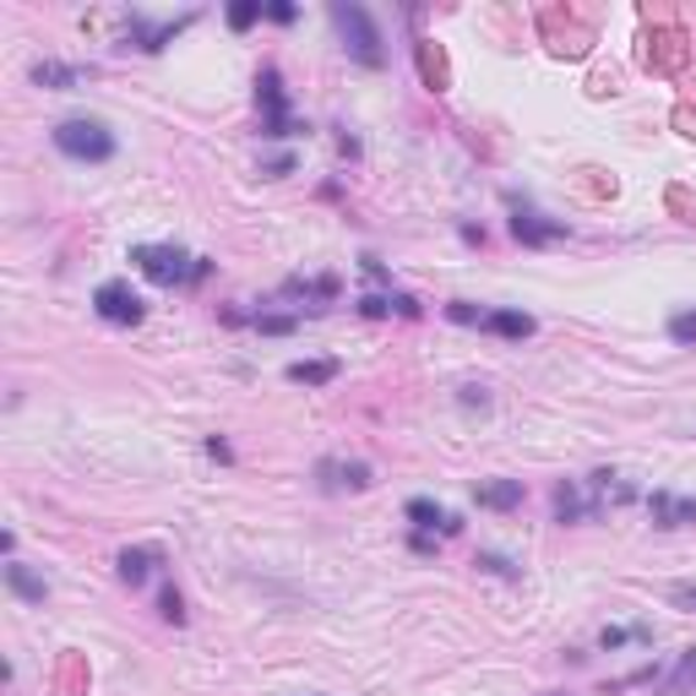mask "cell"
I'll use <instances>...</instances> for the list:
<instances>
[{"label": "cell", "mask_w": 696, "mask_h": 696, "mask_svg": "<svg viewBox=\"0 0 696 696\" xmlns=\"http://www.w3.org/2000/svg\"><path fill=\"white\" fill-rule=\"evenodd\" d=\"M158 615H163V620H174V626L185 620V604H180V593H174V587H163V598H158Z\"/></svg>", "instance_id": "obj_21"}, {"label": "cell", "mask_w": 696, "mask_h": 696, "mask_svg": "<svg viewBox=\"0 0 696 696\" xmlns=\"http://www.w3.org/2000/svg\"><path fill=\"white\" fill-rule=\"evenodd\" d=\"M158 560H163L158 550H121V560H115V566H121V582H126V587H141L147 571H152Z\"/></svg>", "instance_id": "obj_14"}, {"label": "cell", "mask_w": 696, "mask_h": 696, "mask_svg": "<svg viewBox=\"0 0 696 696\" xmlns=\"http://www.w3.org/2000/svg\"><path fill=\"white\" fill-rule=\"evenodd\" d=\"M288 169H294V158H288V152H283V158H273V163H267V180H283V174H288Z\"/></svg>", "instance_id": "obj_26"}, {"label": "cell", "mask_w": 696, "mask_h": 696, "mask_svg": "<svg viewBox=\"0 0 696 696\" xmlns=\"http://www.w3.org/2000/svg\"><path fill=\"white\" fill-rule=\"evenodd\" d=\"M316 473H321L327 490H370V463H332L327 457Z\"/></svg>", "instance_id": "obj_9"}, {"label": "cell", "mask_w": 696, "mask_h": 696, "mask_svg": "<svg viewBox=\"0 0 696 696\" xmlns=\"http://www.w3.org/2000/svg\"><path fill=\"white\" fill-rule=\"evenodd\" d=\"M332 27L343 38V49L360 60V66H381L387 49H381V27L370 22V11L360 0H332Z\"/></svg>", "instance_id": "obj_2"}, {"label": "cell", "mask_w": 696, "mask_h": 696, "mask_svg": "<svg viewBox=\"0 0 696 696\" xmlns=\"http://www.w3.org/2000/svg\"><path fill=\"white\" fill-rule=\"evenodd\" d=\"M5 587H11L16 598H27V604H44V577H33L22 560H11V566H5Z\"/></svg>", "instance_id": "obj_15"}, {"label": "cell", "mask_w": 696, "mask_h": 696, "mask_svg": "<svg viewBox=\"0 0 696 696\" xmlns=\"http://www.w3.org/2000/svg\"><path fill=\"white\" fill-rule=\"evenodd\" d=\"M403 512H409V523H414L419 534H430V528H441V534H457V528H463V523H457V517H452L446 506H435L430 495H414V501H409Z\"/></svg>", "instance_id": "obj_10"}, {"label": "cell", "mask_w": 696, "mask_h": 696, "mask_svg": "<svg viewBox=\"0 0 696 696\" xmlns=\"http://www.w3.org/2000/svg\"><path fill=\"white\" fill-rule=\"evenodd\" d=\"M267 16H273V22H283V27H288V22H294V16H299V5H267Z\"/></svg>", "instance_id": "obj_24"}, {"label": "cell", "mask_w": 696, "mask_h": 696, "mask_svg": "<svg viewBox=\"0 0 696 696\" xmlns=\"http://www.w3.org/2000/svg\"><path fill=\"white\" fill-rule=\"evenodd\" d=\"M648 512H653V523H659V528H686V523H696V501L670 495V490H653Z\"/></svg>", "instance_id": "obj_8"}, {"label": "cell", "mask_w": 696, "mask_h": 696, "mask_svg": "<svg viewBox=\"0 0 696 696\" xmlns=\"http://www.w3.org/2000/svg\"><path fill=\"white\" fill-rule=\"evenodd\" d=\"M360 310H365V316H387V310H392V299H381V294H365V299H360Z\"/></svg>", "instance_id": "obj_23"}, {"label": "cell", "mask_w": 696, "mask_h": 696, "mask_svg": "<svg viewBox=\"0 0 696 696\" xmlns=\"http://www.w3.org/2000/svg\"><path fill=\"white\" fill-rule=\"evenodd\" d=\"M670 598H675L681 609H696V587H686V582H681V587H670Z\"/></svg>", "instance_id": "obj_25"}, {"label": "cell", "mask_w": 696, "mask_h": 696, "mask_svg": "<svg viewBox=\"0 0 696 696\" xmlns=\"http://www.w3.org/2000/svg\"><path fill=\"white\" fill-rule=\"evenodd\" d=\"M207 452H213V457H218V463H229V457H235V452H229V441H218V435H213V441H207Z\"/></svg>", "instance_id": "obj_28"}, {"label": "cell", "mask_w": 696, "mask_h": 696, "mask_svg": "<svg viewBox=\"0 0 696 696\" xmlns=\"http://www.w3.org/2000/svg\"><path fill=\"white\" fill-rule=\"evenodd\" d=\"M93 310H99L110 327H141V321H147L141 294L132 288V283H121V278H110V283H99V288H93Z\"/></svg>", "instance_id": "obj_5"}, {"label": "cell", "mask_w": 696, "mask_h": 696, "mask_svg": "<svg viewBox=\"0 0 696 696\" xmlns=\"http://www.w3.org/2000/svg\"><path fill=\"white\" fill-rule=\"evenodd\" d=\"M33 82H44V88H77L82 71L77 66H60V60H38L33 66Z\"/></svg>", "instance_id": "obj_17"}, {"label": "cell", "mask_w": 696, "mask_h": 696, "mask_svg": "<svg viewBox=\"0 0 696 696\" xmlns=\"http://www.w3.org/2000/svg\"><path fill=\"white\" fill-rule=\"evenodd\" d=\"M648 637H653L648 626H604L598 648H609V653H615V648H626V642H648Z\"/></svg>", "instance_id": "obj_18"}, {"label": "cell", "mask_w": 696, "mask_h": 696, "mask_svg": "<svg viewBox=\"0 0 696 696\" xmlns=\"http://www.w3.org/2000/svg\"><path fill=\"white\" fill-rule=\"evenodd\" d=\"M256 104H262V137H299L305 126L288 115V93H283V77L278 66H262V77H256Z\"/></svg>", "instance_id": "obj_4"}, {"label": "cell", "mask_w": 696, "mask_h": 696, "mask_svg": "<svg viewBox=\"0 0 696 696\" xmlns=\"http://www.w3.org/2000/svg\"><path fill=\"white\" fill-rule=\"evenodd\" d=\"M473 566H484V571H495V577H517V566H512V560H501V556H479Z\"/></svg>", "instance_id": "obj_22"}, {"label": "cell", "mask_w": 696, "mask_h": 696, "mask_svg": "<svg viewBox=\"0 0 696 696\" xmlns=\"http://www.w3.org/2000/svg\"><path fill=\"white\" fill-rule=\"evenodd\" d=\"M598 506H593V495H582L571 479L566 484H556V517L560 523H582V517H593Z\"/></svg>", "instance_id": "obj_13"}, {"label": "cell", "mask_w": 696, "mask_h": 696, "mask_svg": "<svg viewBox=\"0 0 696 696\" xmlns=\"http://www.w3.org/2000/svg\"><path fill=\"white\" fill-rule=\"evenodd\" d=\"M132 262H137L141 278H152L158 288H180V283H202L213 273L207 256H191L180 246H132Z\"/></svg>", "instance_id": "obj_1"}, {"label": "cell", "mask_w": 696, "mask_h": 696, "mask_svg": "<svg viewBox=\"0 0 696 696\" xmlns=\"http://www.w3.org/2000/svg\"><path fill=\"white\" fill-rule=\"evenodd\" d=\"M670 343L692 349V343H696V310H681V316H670Z\"/></svg>", "instance_id": "obj_20"}, {"label": "cell", "mask_w": 696, "mask_h": 696, "mask_svg": "<svg viewBox=\"0 0 696 696\" xmlns=\"http://www.w3.org/2000/svg\"><path fill=\"white\" fill-rule=\"evenodd\" d=\"M463 403H468V409H473V403H479V409H484V403H490V398H484V387H463Z\"/></svg>", "instance_id": "obj_27"}, {"label": "cell", "mask_w": 696, "mask_h": 696, "mask_svg": "<svg viewBox=\"0 0 696 696\" xmlns=\"http://www.w3.org/2000/svg\"><path fill=\"white\" fill-rule=\"evenodd\" d=\"M283 376L294 387H327V381H338V360H294Z\"/></svg>", "instance_id": "obj_12"}, {"label": "cell", "mask_w": 696, "mask_h": 696, "mask_svg": "<svg viewBox=\"0 0 696 696\" xmlns=\"http://www.w3.org/2000/svg\"><path fill=\"white\" fill-rule=\"evenodd\" d=\"M659 692H664V696H686V692H696V648H686V653H681V664H675V670H670V675L659 681Z\"/></svg>", "instance_id": "obj_16"}, {"label": "cell", "mask_w": 696, "mask_h": 696, "mask_svg": "<svg viewBox=\"0 0 696 696\" xmlns=\"http://www.w3.org/2000/svg\"><path fill=\"white\" fill-rule=\"evenodd\" d=\"M262 16H267V5H262V0H240V5H229V27H235V33L256 27Z\"/></svg>", "instance_id": "obj_19"}, {"label": "cell", "mask_w": 696, "mask_h": 696, "mask_svg": "<svg viewBox=\"0 0 696 696\" xmlns=\"http://www.w3.org/2000/svg\"><path fill=\"white\" fill-rule=\"evenodd\" d=\"M473 495H479V506H490V512H512V506H523V479H484Z\"/></svg>", "instance_id": "obj_11"}, {"label": "cell", "mask_w": 696, "mask_h": 696, "mask_svg": "<svg viewBox=\"0 0 696 696\" xmlns=\"http://www.w3.org/2000/svg\"><path fill=\"white\" fill-rule=\"evenodd\" d=\"M512 235H517L523 246H556V240H566L571 229H566L560 218L534 213V207H517V213H512Z\"/></svg>", "instance_id": "obj_6"}, {"label": "cell", "mask_w": 696, "mask_h": 696, "mask_svg": "<svg viewBox=\"0 0 696 696\" xmlns=\"http://www.w3.org/2000/svg\"><path fill=\"white\" fill-rule=\"evenodd\" d=\"M191 22H196L191 11H185V16H174V22H147L141 11H132V44H137L141 55H158V49H163L174 33H185Z\"/></svg>", "instance_id": "obj_7"}, {"label": "cell", "mask_w": 696, "mask_h": 696, "mask_svg": "<svg viewBox=\"0 0 696 696\" xmlns=\"http://www.w3.org/2000/svg\"><path fill=\"white\" fill-rule=\"evenodd\" d=\"M55 147L66 158H77V163H104V158H115V132L104 121H93V115H77V121L55 126Z\"/></svg>", "instance_id": "obj_3"}]
</instances>
